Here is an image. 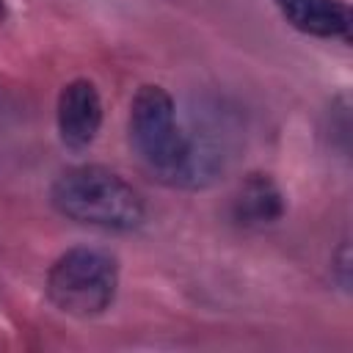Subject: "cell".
<instances>
[{"instance_id": "4", "label": "cell", "mask_w": 353, "mask_h": 353, "mask_svg": "<svg viewBox=\"0 0 353 353\" xmlns=\"http://www.w3.org/2000/svg\"><path fill=\"white\" fill-rule=\"evenodd\" d=\"M58 138L66 149L83 152L97 141L102 127V99L91 80H72L58 94Z\"/></svg>"}, {"instance_id": "3", "label": "cell", "mask_w": 353, "mask_h": 353, "mask_svg": "<svg viewBox=\"0 0 353 353\" xmlns=\"http://www.w3.org/2000/svg\"><path fill=\"white\" fill-rule=\"evenodd\" d=\"M119 287V262L102 248L77 245L63 251L47 273L50 303L72 317H97L110 309Z\"/></svg>"}, {"instance_id": "2", "label": "cell", "mask_w": 353, "mask_h": 353, "mask_svg": "<svg viewBox=\"0 0 353 353\" xmlns=\"http://www.w3.org/2000/svg\"><path fill=\"white\" fill-rule=\"evenodd\" d=\"M130 143L160 182L176 188L188 157V130L179 124L174 97L163 85L146 83L135 91L130 105Z\"/></svg>"}, {"instance_id": "1", "label": "cell", "mask_w": 353, "mask_h": 353, "mask_svg": "<svg viewBox=\"0 0 353 353\" xmlns=\"http://www.w3.org/2000/svg\"><path fill=\"white\" fill-rule=\"evenodd\" d=\"M50 201L63 218L108 232H132L146 215L141 193L105 165L66 168L55 176Z\"/></svg>"}, {"instance_id": "6", "label": "cell", "mask_w": 353, "mask_h": 353, "mask_svg": "<svg viewBox=\"0 0 353 353\" xmlns=\"http://www.w3.org/2000/svg\"><path fill=\"white\" fill-rule=\"evenodd\" d=\"M284 215V196L279 185L268 174H248L234 199H232V218L240 226H268Z\"/></svg>"}, {"instance_id": "5", "label": "cell", "mask_w": 353, "mask_h": 353, "mask_svg": "<svg viewBox=\"0 0 353 353\" xmlns=\"http://www.w3.org/2000/svg\"><path fill=\"white\" fill-rule=\"evenodd\" d=\"M281 17L301 33L317 39L350 36V8L342 0H276Z\"/></svg>"}, {"instance_id": "7", "label": "cell", "mask_w": 353, "mask_h": 353, "mask_svg": "<svg viewBox=\"0 0 353 353\" xmlns=\"http://www.w3.org/2000/svg\"><path fill=\"white\" fill-rule=\"evenodd\" d=\"M347 270H350V248H347V240H345V243L339 245V251H336V279H339L342 290L350 287V276H347Z\"/></svg>"}, {"instance_id": "8", "label": "cell", "mask_w": 353, "mask_h": 353, "mask_svg": "<svg viewBox=\"0 0 353 353\" xmlns=\"http://www.w3.org/2000/svg\"><path fill=\"white\" fill-rule=\"evenodd\" d=\"M6 14H8V11H6V0H0V25L6 22Z\"/></svg>"}]
</instances>
